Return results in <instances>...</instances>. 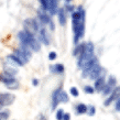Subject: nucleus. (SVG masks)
<instances>
[{
    "mask_svg": "<svg viewBox=\"0 0 120 120\" xmlns=\"http://www.w3.org/2000/svg\"><path fill=\"white\" fill-rule=\"evenodd\" d=\"M106 84H107V85H109L110 87L115 88V87H116V85H117V79H116V77L112 76V75H110V76L108 77L107 82H106Z\"/></svg>",
    "mask_w": 120,
    "mask_h": 120,
    "instance_id": "412c9836",
    "label": "nucleus"
},
{
    "mask_svg": "<svg viewBox=\"0 0 120 120\" xmlns=\"http://www.w3.org/2000/svg\"><path fill=\"white\" fill-rule=\"evenodd\" d=\"M87 113L89 115V116H94L95 113H96V108H95V106L90 105L89 107H88V109H87Z\"/></svg>",
    "mask_w": 120,
    "mask_h": 120,
    "instance_id": "b1692460",
    "label": "nucleus"
},
{
    "mask_svg": "<svg viewBox=\"0 0 120 120\" xmlns=\"http://www.w3.org/2000/svg\"><path fill=\"white\" fill-rule=\"evenodd\" d=\"M87 109H88V106H86L83 102H79L76 105V112L78 115H84V113H87Z\"/></svg>",
    "mask_w": 120,
    "mask_h": 120,
    "instance_id": "6ab92c4d",
    "label": "nucleus"
},
{
    "mask_svg": "<svg viewBox=\"0 0 120 120\" xmlns=\"http://www.w3.org/2000/svg\"><path fill=\"white\" fill-rule=\"evenodd\" d=\"M66 2H69V1H72V0H65Z\"/></svg>",
    "mask_w": 120,
    "mask_h": 120,
    "instance_id": "72a5a7b5",
    "label": "nucleus"
},
{
    "mask_svg": "<svg viewBox=\"0 0 120 120\" xmlns=\"http://www.w3.org/2000/svg\"><path fill=\"white\" fill-rule=\"evenodd\" d=\"M2 109H4V107H2V106H0V111H1Z\"/></svg>",
    "mask_w": 120,
    "mask_h": 120,
    "instance_id": "473e14b6",
    "label": "nucleus"
},
{
    "mask_svg": "<svg viewBox=\"0 0 120 120\" xmlns=\"http://www.w3.org/2000/svg\"><path fill=\"white\" fill-rule=\"evenodd\" d=\"M39 120H47V118L44 116V115H42V113H41L40 117H39Z\"/></svg>",
    "mask_w": 120,
    "mask_h": 120,
    "instance_id": "2f4dec72",
    "label": "nucleus"
},
{
    "mask_svg": "<svg viewBox=\"0 0 120 120\" xmlns=\"http://www.w3.org/2000/svg\"><path fill=\"white\" fill-rule=\"evenodd\" d=\"M69 93H71V95L74 96V97H78V95H79L78 89H77L76 87H71L69 88Z\"/></svg>",
    "mask_w": 120,
    "mask_h": 120,
    "instance_id": "393cba45",
    "label": "nucleus"
},
{
    "mask_svg": "<svg viewBox=\"0 0 120 120\" xmlns=\"http://www.w3.org/2000/svg\"><path fill=\"white\" fill-rule=\"evenodd\" d=\"M115 109L117 111H120V97L116 100V104H115Z\"/></svg>",
    "mask_w": 120,
    "mask_h": 120,
    "instance_id": "c85d7f7f",
    "label": "nucleus"
},
{
    "mask_svg": "<svg viewBox=\"0 0 120 120\" xmlns=\"http://www.w3.org/2000/svg\"><path fill=\"white\" fill-rule=\"evenodd\" d=\"M0 82L1 83H4L6 86L7 85H10V84H13V83H17L18 80H17V78L15 77H12V76H9V75H7V74H0Z\"/></svg>",
    "mask_w": 120,
    "mask_h": 120,
    "instance_id": "2eb2a0df",
    "label": "nucleus"
},
{
    "mask_svg": "<svg viewBox=\"0 0 120 120\" xmlns=\"http://www.w3.org/2000/svg\"><path fill=\"white\" fill-rule=\"evenodd\" d=\"M84 91H85L86 94L91 95V94H94V93H95V89H94V87H93V86L86 85V86H84Z\"/></svg>",
    "mask_w": 120,
    "mask_h": 120,
    "instance_id": "4be33fe9",
    "label": "nucleus"
},
{
    "mask_svg": "<svg viewBox=\"0 0 120 120\" xmlns=\"http://www.w3.org/2000/svg\"><path fill=\"white\" fill-rule=\"evenodd\" d=\"M13 54L17 55L22 62H23L24 65H26V63L31 60V57H32V51L30 50L29 47L24 46V45H21V46L18 47V49H15V50H13Z\"/></svg>",
    "mask_w": 120,
    "mask_h": 120,
    "instance_id": "20e7f679",
    "label": "nucleus"
},
{
    "mask_svg": "<svg viewBox=\"0 0 120 120\" xmlns=\"http://www.w3.org/2000/svg\"><path fill=\"white\" fill-rule=\"evenodd\" d=\"M38 20H39V22H40L41 24H43V26H49L52 21L51 15L47 13V11L43 10L42 8L38 10Z\"/></svg>",
    "mask_w": 120,
    "mask_h": 120,
    "instance_id": "6e6552de",
    "label": "nucleus"
},
{
    "mask_svg": "<svg viewBox=\"0 0 120 120\" xmlns=\"http://www.w3.org/2000/svg\"><path fill=\"white\" fill-rule=\"evenodd\" d=\"M85 10L83 7H77L72 13V28L74 34V44L76 45L85 35Z\"/></svg>",
    "mask_w": 120,
    "mask_h": 120,
    "instance_id": "f257e3e1",
    "label": "nucleus"
},
{
    "mask_svg": "<svg viewBox=\"0 0 120 120\" xmlns=\"http://www.w3.org/2000/svg\"><path fill=\"white\" fill-rule=\"evenodd\" d=\"M96 58L95 55V46L93 42H86V46H85V52L84 54L77 60V66L78 68L83 71L89 63Z\"/></svg>",
    "mask_w": 120,
    "mask_h": 120,
    "instance_id": "7ed1b4c3",
    "label": "nucleus"
},
{
    "mask_svg": "<svg viewBox=\"0 0 120 120\" xmlns=\"http://www.w3.org/2000/svg\"><path fill=\"white\" fill-rule=\"evenodd\" d=\"M7 87L9 89H18L19 88V83H13V84H10V85H7Z\"/></svg>",
    "mask_w": 120,
    "mask_h": 120,
    "instance_id": "cd10ccee",
    "label": "nucleus"
},
{
    "mask_svg": "<svg viewBox=\"0 0 120 120\" xmlns=\"http://www.w3.org/2000/svg\"><path fill=\"white\" fill-rule=\"evenodd\" d=\"M85 46H86V43H85V42H79L78 44L75 45V47H74V50H73V55L77 58V60L84 54V52H85Z\"/></svg>",
    "mask_w": 120,
    "mask_h": 120,
    "instance_id": "f8f14e48",
    "label": "nucleus"
},
{
    "mask_svg": "<svg viewBox=\"0 0 120 120\" xmlns=\"http://www.w3.org/2000/svg\"><path fill=\"white\" fill-rule=\"evenodd\" d=\"M32 84H33V86H38V85H39V79H37V78H33Z\"/></svg>",
    "mask_w": 120,
    "mask_h": 120,
    "instance_id": "7c9ffc66",
    "label": "nucleus"
},
{
    "mask_svg": "<svg viewBox=\"0 0 120 120\" xmlns=\"http://www.w3.org/2000/svg\"><path fill=\"white\" fill-rule=\"evenodd\" d=\"M56 57H57V54H56V52L52 51V52H50V53H49V60H50V61H54Z\"/></svg>",
    "mask_w": 120,
    "mask_h": 120,
    "instance_id": "bb28decb",
    "label": "nucleus"
},
{
    "mask_svg": "<svg viewBox=\"0 0 120 120\" xmlns=\"http://www.w3.org/2000/svg\"><path fill=\"white\" fill-rule=\"evenodd\" d=\"M50 71H51L53 74H63L64 71H65V68H64V65H63V64L57 63V64H54V65L50 66Z\"/></svg>",
    "mask_w": 120,
    "mask_h": 120,
    "instance_id": "dca6fc26",
    "label": "nucleus"
},
{
    "mask_svg": "<svg viewBox=\"0 0 120 120\" xmlns=\"http://www.w3.org/2000/svg\"><path fill=\"white\" fill-rule=\"evenodd\" d=\"M69 101V97L67 93L65 90H62L61 94H60V102H63V104H66V102Z\"/></svg>",
    "mask_w": 120,
    "mask_h": 120,
    "instance_id": "aec40b11",
    "label": "nucleus"
},
{
    "mask_svg": "<svg viewBox=\"0 0 120 120\" xmlns=\"http://www.w3.org/2000/svg\"><path fill=\"white\" fill-rule=\"evenodd\" d=\"M105 86H106V77H105V75L98 77L97 79L95 80V84H94L95 91H97V93H101L102 89L105 88Z\"/></svg>",
    "mask_w": 120,
    "mask_h": 120,
    "instance_id": "9b49d317",
    "label": "nucleus"
},
{
    "mask_svg": "<svg viewBox=\"0 0 120 120\" xmlns=\"http://www.w3.org/2000/svg\"><path fill=\"white\" fill-rule=\"evenodd\" d=\"M56 15H57L60 24H61V26H65V23H66V11H65V9H58Z\"/></svg>",
    "mask_w": 120,
    "mask_h": 120,
    "instance_id": "a211bd4d",
    "label": "nucleus"
},
{
    "mask_svg": "<svg viewBox=\"0 0 120 120\" xmlns=\"http://www.w3.org/2000/svg\"><path fill=\"white\" fill-rule=\"evenodd\" d=\"M63 120H71V115H69V113H67V112H64Z\"/></svg>",
    "mask_w": 120,
    "mask_h": 120,
    "instance_id": "c756f323",
    "label": "nucleus"
},
{
    "mask_svg": "<svg viewBox=\"0 0 120 120\" xmlns=\"http://www.w3.org/2000/svg\"><path fill=\"white\" fill-rule=\"evenodd\" d=\"M58 11V4L57 0H50L49 2V8H47V13L50 15H54Z\"/></svg>",
    "mask_w": 120,
    "mask_h": 120,
    "instance_id": "ddd939ff",
    "label": "nucleus"
},
{
    "mask_svg": "<svg viewBox=\"0 0 120 120\" xmlns=\"http://www.w3.org/2000/svg\"><path fill=\"white\" fill-rule=\"evenodd\" d=\"M15 100V96L12 93H0V106L7 107L13 104Z\"/></svg>",
    "mask_w": 120,
    "mask_h": 120,
    "instance_id": "0eeeda50",
    "label": "nucleus"
},
{
    "mask_svg": "<svg viewBox=\"0 0 120 120\" xmlns=\"http://www.w3.org/2000/svg\"><path fill=\"white\" fill-rule=\"evenodd\" d=\"M7 61L10 64H12V65L15 66H24V64H23V62H22L21 60L17 56V55H15L13 53L10 55H8L7 56Z\"/></svg>",
    "mask_w": 120,
    "mask_h": 120,
    "instance_id": "4468645a",
    "label": "nucleus"
},
{
    "mask_svg": "<svg viewBox=\"0 0 120 120\" xmlns=\"http://www.w3.org/2000/svg\"><path fill=\"white\" fill-rule=\"evenodd\" d=\"M41 4V8L43 9V10L47 11V8H49V2H50V0H39Z\"/></svg>",
    "mask_w": 120,
    "mask_h": 120,
    "instance_id": "5701e85b",
    "label": "nucleus"
},
{
    "mask_svg": "<svg viewBox=\"0 0 120 120\" xmlns=\"http://www.w3.org/2000/svg\"><path fill=\"white\" fill-rule=\"evenodd\" d=\"M23 26H24V30L33 33V34H38V32H39V30L41 28L39 20H37L34 18H29L26 20H24Z\"/></svg>",
    "mask_w": 120,
    "mask_h": 120,
    "instance_id": "39448f33",
    "label": "nucleus"
},
{
    "mask_svg": "<svg viewBox=\"0 0 120 120\" xmlns=\"http://www.w3.org/2000/svg\"><path fill=\"white\" fill-rule=\"evenodd\" d=\"M38 40L39 42L44 45H50L51 44V37H50V33L44 26H41L39 32H38Z\"/></svg>",
    "mask_w": 120,
    "mask_h": 120,
    "instance_id": "423d86ee",
    "label": "nucleus"
},
{
    "mask_svg": "<svg viewBox=\"0 0 120 120\" xmlns=\"http://www.w3.org/2000/svg\"><path fill=\"white\" fill-rule=\"evenodd\" d=\"M119 97H120V86H116V87L113 88V90L110 93L109 96L106 98L105 102H104V105H105V106H109L112 101H116Z\"/></svg>",
    "mask_w": 120,
    "mask_h": 120,
    "instance_id": "1a4fd4ad",
    "label": "nucleus"
},
{
    "mask_svg": "<svg viewBox=\"0 0 120 120\" xmlns=\"http://www.w3.org/2000/svg\"><path fill=\"white\" fill-rule=\"evenodd\" d=\"M63 116H64V111H63V109H57V111H56V119L57 120H63Z\"/></svg>",
    "mask_w": 120,
    "mask_h": 120,
    "instance_id": "a878e982",
    "label": "nucleus"
},
{
    "mask_svg": "<svg viewBox=\"0 0 120 120\" xmlns=\"http://www.w3.org/2000/svg\"><path fill=\"white\" fill-rule=\"evenodd\" d=\"M62 90V87H57L53 91V94H52V110L57 108L58 104H60V94Z\"/></svg>",
    "mask_w": 120,
    "mask_h": 120,
    "instance_id": "9d476101",
    "label": "nucleus"
},
{
    "mask_svg": "<svg viewBox=\"0 0 120 120\" xmlns=\"http://www.w3.org/2000/svg\"><path fill=\"white\" fill-rule=\"evenodd\" d=\"M18 39L20 41L21 45L29 47L32 52H40L41 50V43L39 42L35 35L33 33L26 31V30H22L19 31L18 33Z\"/></svg>",
    "mask_w": 120,
    "mask_h": 120,
    "instance_id": "f03ea898",
    "label": "nucleus"
},
{
    "mask_svg": "<svg viewBox=\"0 0 120 120\" xmlns=\"http://www.w3.org/2000/svg\"><path fill=\"white\" fill-rule=\"evenodd\" d=\"M4 73L7 74V75H9V76L15 77V75H17V73H18V71H17V68H15L13 66L4 64Z\"/></svg>",
    "mask_w": 120,
    "mask_h": 120,
    "instance_id": "f3484780",
    "label": "nucleus"
}]
</instances>
